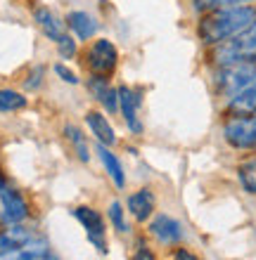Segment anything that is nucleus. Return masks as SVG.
<instances>
[{
	"label": "nucleus",
	"mask_w": 256,
	"mask_h": 260,
	"mask_svg": "<svg viewBox=\"0 0 256 260\" xmlns=\"http://www.w3.org/2000/svg\"><path fill=\"white\" fill-rule=\"evenodd\" d=\"M138 107H140V95L135 92V90L121 85V88H119V109H121V114H124L128 130L135 133V135L143 133V123L138 121Z\"/></svg>",
	"instance_id": "9"
},
{
	"label": "nucleus",
	"mask_w": 256,
	"mask_h": 260,
	"mask_svg": "<svg viewBox=\"0 0 256 260\" xmlns=\"http://www.w3.org/2000/svg\"><path fill=\"white\" fill-rule=\"evenodd\" d=\"M36 234L31 232V230H26V227L21 225H10L7 230H3L0 232V255L7 253V251H14V248H19L21 244H26V241H31Z\"/></svg>",
	"instance_id": "14"
},
{
	"label": "nucleus",
	"mask_w": 256,
	"mask_h": 260,
	"mask_svg": "<svg viewBox=\"0 0 256 260\" xmlns=\"http://www.w3.org/2000/svg\"><path fill=\"white\" fill-rule=\"evenodd\" d=\"M74 218L83 225L90 244H93L100 253H107V239H104V220H102V215H100L95 208L78 206V208H74Z\"/></svg>",
	"instance_id": "6"
},
{
	"label": "nucleus",
	"mask_w": 256,
	"mask_h": 260,
	"mask_svg": "<svg viewBox=\"0 0 256 260\" xmlns=\"http://www.w3.org/2000/svg\"><path fill=\"white\" fill-rule=\"evenodd\" d=\"M109 220H111V225H114V230L121 234L128 232V222H126L124 218V208H121V204L119 201H111L109 204Z\"/></svg>",
	"instance_id": "22"
},
{
	"label": "nucleus",
	"mask_w": 256,
	"mask_h": 260,
	"mask_svg": "<svg viewBox=\"0 0 256 260\" xmlns=\"http://www.w3.org/2000/svg\"><path fill=\"white\" fill-rule=\"evenodd\" d=\"M26 107V97H21L14 90H0V111H17Z\"/></svg>",
	"instance_id": "19"
},
{
	"label": "nucleus",
	"mask_w": 256,
	"mask_h": 260,
	"mask_svg": "<svg viewBox=\"0 0 256 260\" xmlns=\"http://www.w3.org/2000/svg\"><path fill=\"white\" fill-rule=\"evenodd\" d=\"M251 52H256V19L237 36H233V38H228L223 43H216L211 57H214V62L218 67H223V64L235 62L237 57L251 55Z\"/></svg>",
	"instance_id": "3"
},
{
	"label": "nucleus",
	"mask_w": 256,
	"mask_h": 260,
	"mask_svg": "<svg viewBox=\"0 0 256 260\" xmlns=\"http://www.w3.org/2000/svg\"><path fill=\"white\" fill-rule=\"evenodd\" d=\"M228 111L230 114H256V81L230 97Z\"/></svg>",
	"instance_id": "15"
},
{
	"label": "nucleus",
	"mask_w": 256,
	"mask_h": 260,
	"mask_svg": "<svg viewBox=\"0 0 256 260\" xmlns=\"http://www.w3.org/2000/svg\"><path fill=\"white\" fill-rule=\"evenodd\" d=\"M133 260H154V253L147 246L138 244V251H135V258H133Z\"/></svg>",
	"instance_id": "26"
},
{
	"label": "nucleus",
	"mask_w": 256,
	"mask_h": 260,
	"mask_svg": "<svg viewBox=\"0 0 256 260\" xmlns=\"http://www.w3.org/2000/svg\"><path fill=\"white\" fill-rule=\"evenodd\" d=\"M173 260H200L197 255H192L190 251H185V248H178L176 253H173Z\"/></svg>",
	"instance_id": "27"
},
{
	"label": "nucleus",
	"mask_w": 256,
	"mask_h": 260,
	"mask_svg": "<svg viewBox=\"0 0 256 260\" xmlns=\"http://www.w3.org/2000/svg\"><path fill=\"white\" fill-rule=\"evenodd\" d=\"M34 21L38 24V28L48 36L50 41L57 43L64 36L62 21L57 19V14L52 12V10H48V7H36V10H34Z\"/></svg>",
	"instance_id": "11"
},
{
	"label": "nucleus",
	"mask_w": 256,
	"mask_h": 260,
	"mask_svg": "<svg viewBox=\"0 0 256 260\" xmlns=\"http://www.w3.org/2000/svg\"><path fill=\"white\" fill-rule=\"evenodd\" d=\"M223 135L235 149L256 147V114H233L223 125Z\"/></svg>",
	"instance_id": "4"
},
{
	"label": "nucleus",
	"mask_w": 256,
	"mask_h": 260,
	"mask_svg": "<svg viewBox=\"0 0 256 260\" xmlns=\"http://www.w3.org/2000/svg\"><path fill=\"white\" fill-rule=\"evenodd\" d=\"M119 62V52L114 48V43L107 38H97L88 50V67L93 74L97 76H109Z\"/></svg>",
	"instance_id": "5"
},
{
	"label": "nucleus",
	"mask_w": 256,
	"mask_h": 260,
	"mask_svg": "<svg viewBox=\"0 0 256 260\" xmlns=\"http://www.w3.org/2000/svg\"><path fill=\"white\" fill-rule=\"evenodd\" d=\"M254 19H256V10L249 5L211 10V12H204V17L200 19L197 34H200V38L204 43L216 45V43L228 41L240 31H244Z\"/></svg>",
	"instance_id": "1"
},
{
	"label": "nucleus",
	"mask_w": 256,
	"mask_h": 260,
	"mask_svg": "<svg viewBox=\"0 0 256 260\" xmlns=\"http://www.w3.org/2000/svg\"><path fill=\"white\" fill-rule=\"evenodd\" d=\"M86 123H88L90 133L95 135L97 142L107 144V147L117 144V135H114V128H111V123L102 116V114H100V111H88V114H86Z\"/></svg>",
	"instance_id": "13"
},
{
	"label": "nucleus",
	"mask_w": 256,
	"mask_h": 260,
	"mask_svg": "<svg viewBox=\"0 0 256 260\" xmlns=\"http://www.w3.org/2000/svg\"><path fill=\"white\" fill-rule=\"evenodd\" d=\"M240 182H242L244 192L256 194V161L240 168Z\"/></svg>",
	"instance_id": "21"
},
{
	"label": "nucleus",
	"mask_w": 256,
	"mask_h": 260,
	"mask_svg": "<svg viewBox=\"0 0 256 260\" xmlns=\"http://www.w3.org/2000/svg\"><path fill=\"white\" fill-rule=\"evenodd\" d=\"M55 74L60 76V78H62L64 83H71V85H76V83H78L76 74H74L71 69H67V67H64V64H57V67H55Z\"/></svg>",
	"instance_id": "25"
},
{
	"label": "nucleus",
	"mask_w": 256,
	"mask_h": 260,
	"mask_svg": "<svg viewBox=\"0 0 256 260\" xmlns=\"http://www.w3.org/2000/svg\"><path fill=\"white\" fill-rule=\"evenodd\" d=\"M57 50H60V55H62V57H67V59H69V57L76 55V43L71 41V36L64 34L62 38L57 41Z\"/></svg>",
	"instance_id": "24"
},
{
	"label": "nucleus",
	"mask_w": 256,
	"mask_h": 260,
	"mask_svg": "<svg viewBox=\"0 0 256 260\" xmlns=\"http://www.w3.org/2000/svg\"><path fill=\"white\" fill-rule=\"evenodd\" d=\"M64 133H67V140L71 142V147L76 149V154H78V158L81 161H88V144H86V135L81 133V130L76 128V125H67L64 128Z\"/></svg>",
	"instance_id": "18"
},
{
	"label": "nucleus",
	"mask_w": 256,
	"mask_h": 260,
	"mask_svg": "<svg viewBox=\"0 0 256 260\" xmlns=\"http://www.w3.org/2000/svg\"><path fill=\"white\" fill-rule=\"evenodd\" d=\"M128 211H131V215L138 220V222H145L154 211V194L150 192L147 187L133 192L131 197H128Z\"/></svg>",
	"instance_id": "12"
},
{
	"label": "nucleus",
	"mask_w": 256,
	"mask_h": 260,
	"mask_svg": "<svg viewBox=\"0 0 256 260\" xmlns=\"http://www.w3.org/2000/svg\"><path fill=\"white\" fill-rule=\"evenodd\" d=\"M67 24L81 41H88L90 36H95L97 31V21L88 12H69L67 14Z\"/></svg>",
	"instance_id": "16"
},
{
	"label": "nucleus",
	"mask_w": 256,
	"mask_h": 260,
	"mask_svg": "<svg viewBox=\"0 0 256 260\" xmlns=\"http://www.w3.org/2000/svg\"><path fill=\"white\" fill-rule=\"evenodd\" d=\"M0 201H3V222L5 225H19L21 220L29 215V206L26 201H24V197H21V192H17V189H12V187L0 185Z\"/></svg>",
	"instance_id": "7"
},
{
	"label": "nucleus",
	"mask_w": 256,
	"mask_h": 260,
	"mask_svg": "<svg viewBox=\"0 0 256 260\" xmlns=\"http://www.w3.org/2000/svg\"><path fill=\"white\" fill-rule=\"evenodd\" d=\"M249 0H192L197 12H211V10H223V7H237Z\"/></svg>",
	"instance_id": "20"
},
{
	"label": "nucleus",
	"mask_w": 256,
	"mask_h": 260,
	"mask_svg": "<svg viewBox=\"0 0 256 260\" xmlns=\"http://www.w3.org/2000/svg\"><path fill=\"white\" fill-rule=\"evenodd\" d=\"M43 260H57V258H55V255H52V253H50L48 258H43Z\"/></svg>",
	"instance_id": "28"
},
{
	"label": "nucleus",
	"mask_w": 256,
	"mask_h": 260,
	"mask_svg": "<svg viewBox=\"0 0 256 260\" xmlns=\"http://www.w3.org/2000/svg\"><path fill=\"white\" fill-rule=\"evenodd\" d=\"M150 234H152L159 244L171 246V244H178V241L183 239V227H180L178 220L168 218V215H157V218L150 222Z\"/></svg>",
	"instance_id": "8"
},
{
	"label": "nucleus",
	"mask_w": 256,
	"mask_h": 260,
	"mask_svg": "<svg viewBox=\"0 0 256 260\" xmlns=\"http://www.w3.org/2000/svg\"><path fill=\"white\" fill-rule=\"evenodd\" d=\"M100 102L104 104V109H107V111H111V114H114V111L119 109V90H114V88H107V90H104V95L100 97Z\"/></svg>",
	"instance_id": "23"
},
{
	"label": "nucleus",
	"mask_w": 256,
	"mask_h": 260,
	"mask_svg": "<svg viewBox=\"0 0 256 260\" xmlns=\"http://www.w3.org/2000/svg\"><path fill=\"white\" fill-rule=\"evenodd\" d=\"M48 255H50L48 241L43 239V237H34L31 241L21 244L19 248L3 253L0 260H43V258H48Z\"/></svg>",
	"instance_id": "10"
},
{
	"label": "nucleus",
	"mask_w": 256,
	"mask_h": 260,
	"mask_svg": "<svg viewBox=\"0 0 256 260\" xmlns=\"http://www.w3.org/2000/svg\"><path fill=\"white\" fill-rule=\"evenodd\" d=\"M97 156H100V161H102L104 171L109 173V178L114 180V185H117V187H124V185H126L124 168H121V164H119V158L114 156V154H111L107 144L97 142Z\"/></svg>",
	"instance_id": "17"
},
{
	"label": "nucleus",
	"mask_w": 256,
	"mask_h": 260,
	"mask_svg": "<svg viewBox=\"0 0 256 260\" xmlns=\"http://www.w3.org/2000/svg\"><path fill=\"white\" fill-rule=\"evenodd\" d=\"M256 81V52L237 57L235 62L223 64L216 76V90L225 97L237 95L242 88Z\"/></svg>",
	"instance_id": "2"
}]
</instances>
